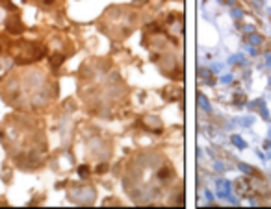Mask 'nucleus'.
<instances>
[{
  "mask_svg": "<svg viewBox=\"0 0 271 209\" xmlns=\"http://www.w3.org/2000/svg\"><path fill=\"white\" fill-rule=\"evenodd\" d=\"M6 28H8V32H9V33H13V35L22 33V32H24V24H22L17 17H15V19H9L8 22H6Z\"/></svg>",
  "mask_w": 271,
  "mask_h": 209,
  "instance_id": "obj_1",
  "label": "nucleus"
},
{
  "mask_svg": "<svg viewBox=\"0 0 271 209\" xmlns=\"http://www.w3.org/2000/svg\"><path fill=\"white\" fill-rule=\"evenodd\" d=\"M63 61H65V58H63L61 54H54L52 58H50V63H52V67H59Z\"/></svg>",
  "mask_w": 271,
  "mask_h": 209,
  "instance_id": "obj_2",
  "label": "nucleus"
},
{
  "mask_svg": "<svg viewBox=\"0 0 271 209\" xmlns=\"http://www.w3.org/2000/svg\"><path fill=\"white\" fill-rule=\"evenodd\" d=\"M52 2H54V0H45V4H52Z\"/></svg>",
  "mask_w": 271,
  "mask_h": 209,
  "instance_id": "obj_3",
  "label": "nucleus"
}]
</instances>
